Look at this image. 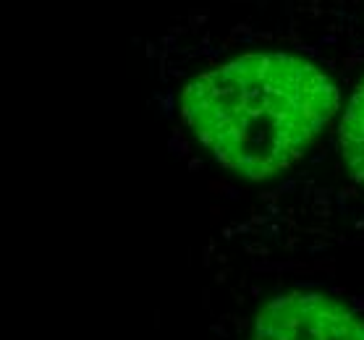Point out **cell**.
Wrapping results in <instances>:
<instances>
[{
  "instance_id": "7a4b0ae2",
  "label": "cell",
  "mask_w": 364,
  "mask_h": 340,
  "mask_svg": "<svg viewBox=\"0 0 364 340\" xmlns=\"http://www.w3.org/2000/svg\"><path fill=\"white\" fill-rule=\"evenodd\" d=\"M220 340H364V296L325 280H275L228 299Z\"/></svg>"
},
{
  "instance_id": "6da1fadb",
  "label": "cell",
  "mask_w": 364,
  "mask_h": 340,
  "mask_svg": "<svg viewBox=\"0 0 364 340\" xmlns=\"http://www.w3.org/2000/svg\"><path fill=\"white\" fill-rule=\"evenodd\" d=\"M338 105V87L315 63L249 53L194 76L181 94V118L218 165L262 181L304 158Z\"/></svg>"
},
{
  "instance_id": "3957f363",
  "label": "cell",
  "mask_w": 364,
  "mask_h": 340,
  "mask_svg": "<svg viewBox=\"0 0 364 340\" xmlns=\"http://www.w3.org/2000/svg\"><path fill=\"white\" fill-rule=\"evenodd\" d=\"M338 147L348 173L364 186V79L343 110L338 126Z\"/></svg>"
}]
</instances>
